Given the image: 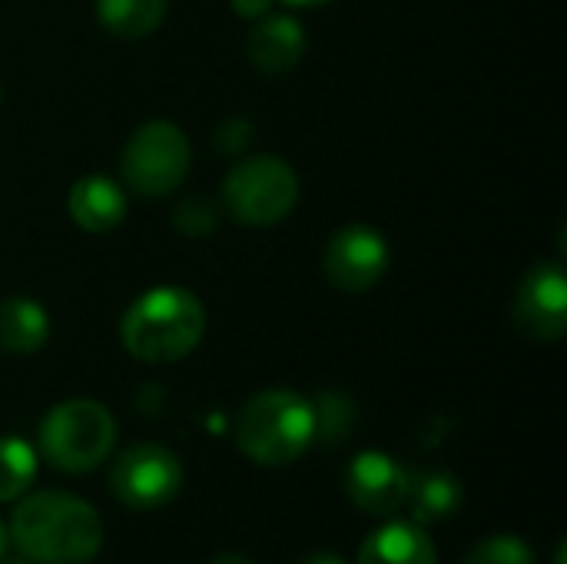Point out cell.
I'll use <instances>...</instances> for the list:
<instances>
[{"label":"cell","instance_id":"obj_2","mask_svg":"<svg viewBox=\"0 0 567 564\" xmlns=\"http://www.w3.org/2000/svg\"><path fill=\"white\" fill-rule=\"evenodd\" d=\"M206 332L203 302L179 286H156L143 293L123 316L120 336L133 359L140 362H176L189 356Z\"/></svg>","mask_w":567,"mask_h":564},{"label":"cell","instance_id":"obj_15","mask_svg":"<svg viewBox=\"0 0 567 564\" xmlns=\"http://www.w3.org/2000/svg\"><path fill=\"white\" fill-rule=\"evenodd\" d=\"M50 336L47 309L27 296H7L0 299V349L10 356H30L40 352Z\"/></svg>","mask_w":567,"mask_h":564},{"label":"cell","instance_id":"obj_22","mask_svg":"<svg viewBox=\"0 0 567 564\" xmlns=\"http://www.w3.org/2000/svg\"><path fill=\"white\" fill-rule=\"evenodd\" d=\"M233 3V10L239 13V17H246V20H259V17H266L269 10H272V3L276 0H229Z\"/></svg>","mask_w":567,"mask_h":564},{"label":"cell","instance_id":"obj_24","mask_svg":"<svg viewBox=\"0 0 567 564\" xmlns=\"http://www.w3.org/2000/svg\"><path fill=\"white\" fill-rule=\"evenodd\" d=\"M213 564H252L246 555H239V552H223L219 558H213Z\"/></svg>","mask_w":567,"mask_h":564},{"label":"cell","instance_id":"obj_23","mask_svg":"<svg viewBox=\"0 0 567 564\" xmlns=\"http://www.w3.org/2000/svg\"><path fill=\"white\" fill-rule=\"evenodd\" d=\"M299 564H346V562H342V558H336V555H329V552H316V555L302 558Z\"/></svg>","mask_w":567,"mask_h":564},{"label":"cell","instance_id":"obj_16","mask_svg":"<svg viewBox=\"0 0 567 564\" xmlns=\"http://www.w3.org/2000/svg\"><path fill=\"white\" fill-rule=\"evenodd\" d=\"M169 0H96L100 23L123 40H140L159 30Z\"/></svg>","mask_w":567,"mask_h":564},{"label":"cell","instance_id":"obj_9","mask_svg":"<svg viewBox=\"0 0 567 564\" xmlns=\"http://www.w3.org/2000/svg\"><path fill=\"white\" fill-rule=\"evenodd\" d=\"M512 322L538 342H558L567 332V276L561 263H538L525 273Z\"/></svg>","mask_w":567,"mask_h":564},{"label":"cell","instance_id":"obj_7","mask_svg":"<svg viewBox=\"0 0 567 564\" xmlns=\"http://www.w3.org/2000/svg\"><path fill=\"white\" fill-rule=\"evenodd\" d=\"M179 485H183L179 459L156 442L130 445L110 472V492L126 509H159L176 499Z\"/></svg>","mask_w":567,"mask_h":564},{"label":"cell","instance_id":"obj_1","mask_svg":"<svg viewBox=\"0 0 567 564\" xmlns=\"http://www.w3.org/2000/svg\"><path fill=\"white\" fill-rule=\"evenodd\" d=\"M17 552L33 564H86L103 545L96 509L66 492H37L10 519Z\"/></svg>","mask_w":567,"mask_h":564},{"label":"cell","instance_id":"obj_26","mask_svg":"<svg viewBox=\"0 0 567 564\" xmlns=\"http://www.w3.org/2000/svg\"><path fill=\"white\" fill-rule=\"evenodd\" d=\"M7 552V529H3V522H0V555Z\"/></svg>","mask_w":567,"mask_h":564},{"label":"cell","instance_id":"obj_19","mask_svg":"<svg viewBox=\"0 0 567 564\" xmlns=\"http://www.w3.org/2000/svg\"><path fill=\"white\" fill-rule=\"evenodd\" d=\"M216 206H213V199L209 196H203V193H196V196H186L179 206H176V213H173V226L183 233V236H206V233H213L216 229Z\"/></svg>","mask_w":567,"mask_h":564},{"label":"cell","instance_id":"obj_8","mask_svg":"<svg viewBox=\"0 0 567 564\" xmlns=\"http://www.w3.org/2000/svg\"><path fill=\"white\" fill-rule=\"evenodd\" d=\"M322 273L339 293H369L389 273V243L372 226L339 229L322 253Z\"/></svg>","mask_w":567,"mask_h":564},{"label":"cell","instance_id":"obj_10","mask_svg":"<svg viewBox=\"0 0 567 564\" xmlns=\"http://www.w3.org/2000/svg\"><path fill=\"white\" fill-rule=\"evenodd\" d=\"M346 495L365 515H392L409 499V469L385 452H362L349 462Z\"/></svg>","mask_w":567,"mask_h":564},{"label":"cell","instance_id":"obj_27","mask_svg":"<svg viewBox=\"0 0 567 564\" xmlns=\"http://www.w3.org/2000/svg\"><path fill=\"white\" fill-rule=\"evenodd\" d=\"M0 564H27V558L20 555V558H7V555H0Z\"/></svg>","mask_w":567,"mask_h":564},{"label":"cell","instance_id":"obj_25","mask_svg":"<svg viewBox=\"0 0 567 564\" xmlns=\"http://www.w3.org/2000/svg\"><path fill=\"white\" fill-rule=\"evenodd\" d=\"M289 7H322V3H332V0H282Z\"/></svg>","mask_w":567,"mask_h":564},{"label":"cell","instance_id":"obj_4","mask_svg":"<svg viewBox=\"0 0 567 564\" xmlns=\"http://www.w3.org/2000/svg\"><path fill=\"white\" fill-rule=\"evenodd\" d=\"M116 445V422L106 406L93 399H70L47 412L40 422V452L43 459L66 472L83 475L96 469Z\"/></svg>","mask_w":567,"mask_h":564},{"label":"cell","instance_id":"obj_21","mask_svg":"<svg viewBox=\"0 0 567 564\" xmlns=\"http://www.w3.org/2000/svg\"><path fill=\"white\" fill-rule=\"evenodd\" d=\"M249 133H252V123H246V120H226L219 130H216V146L219 150H243L246 146V140H249Z\"/></svg>","mask_w":567,"mask_h":564},{"label":"cell","instance_id":"obj_11","mask_svg":"<svg viewBox=\"0 0 567 564\" xmlns=\"http://www.w3.org/2000/svg\"><path fill=\"white\" fill-rule=\"evenodd\" d=\"M246 53L259 73H286L306 53V30L299 20L286 13L262 17L246 40Z\"/></svg>","mask_w":567,"mask_h":564},{"label":"cell","instance_id":"obj_20","mask_svg":"<svg viewBox=\"0 0 567 564\" xmlns=\"http://www.w3.org/2000/svg\"><path fill=\"white\" fill-rule=\"evenodd\" d=\"M316 409V439H339L352 422V406L339 396H322Z\"/></svg>","mask_w":567,"mask_h":564},{"label":"cell","instance_id":"obj_5","mask_svg":"<svg viewBox=\"0 0 567 564\" xmlns=\"http://www.w3.org/2000/svg\"><path fill=\"white\" fill-rule=\"evenodd\" d=\"M223 203L246 226H276L299 203V176L279 156H249L226 173Z\"/></svg>","mask_w":567,"mask_h":564},{"label":"cell","instance_id":"obj_3","mask_svg":"<svg viewBox=\"0 0 567 564\" xmlns=\"http://www.w3.org/2000/svg\"><path fill=\"white\" fill-rule=\"evenodd\" d=\"M316 442V409L289 389H266L252 396L236 416L239 452L266 469L296 462Z\"/></svg>","mask_w":567,"mask_h":564},{"label":"cell","instance_id":"obj_18","mask_svg":"<svg viewBox=\"0 0 567 564\" xmlns=\"http://www.w3.org/2000/svg\"><path fill=\"white\" fill-rule=\"evenodd\" d=\"M462 564H535V552L528 548V542L515 535H495L478 542Z\"/></svg>","mask_w":567,"mask_h":564},{"label":"cell","instance_id":"obj_13","mask_svg":"<svg viewBox=\"0 0 567 564\" xmlns=\"http://www.w3.org/2000/svg\"><path fill=\"white\" fill-rule=\"evenodd\" d=\"M359 564H439V558L422 525L385 522L365 539Z\"/></svg>","mask_w":567,"mask_h":564},{"label":"cell","instance_id":"obj_6","mask_svg":"<svg viewBox=\"0 0 567 564\" xmlns=\"http://www.w3.org/2000/svg\"><path fill=\"white\" fill-rule=\"evenodd\" d=\"M189 160H193V146L186 133L169 120H150L136 126L133 136L126 140L120 170L133 193L146 199H159L183 186L189 173Z\"/></svg>","mask_w":567,"mask_h":564},{"label":"cell","instance_id":"obj_17","mask_svg":"<svg viewBox=\"0 0 567 564\" xmlns=\"http://www.w3.org/2000/svg\"><path fill=\"white\" fill-rule=\"evenodd\" d=\"M37 475V452L17 435L0 439V502L20 499Z\"/></svg>","mask_w":567,"mask_h":564},{"label":"cell","instance_id":"obj_12","mask_svg":"<svg viewBox=\"0 0 567 564\" xmlns=\"http://www.w3.org/2000/svg\"><path fill=\"white\" fill-rule=\"evenodd\" d=\"M70 219L86 233H110L126 216V193L110 176H83L66 196Z\"/></svg>","mask_w":567,"mask_h":564},{"label":"cell","instance_id":"obj_14","mask_svg":"<svg viewBox=\"0 0 567 564\" xmlns=\"http://www.w3.org/2000/svg\"><path fill=\"white\" fill-rule=\"evenodd\" d=\"M462 482L445 472V469H422V472H409V499L405 505H412V519L415 525H439L445 519H452L462 509Z\"/></svg>","mask_w":567,"mask_h":564}]
</instances>
